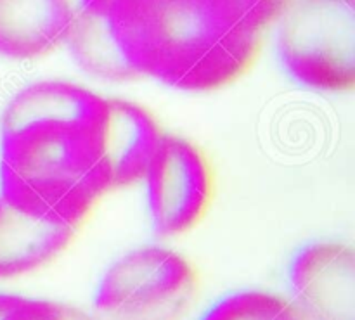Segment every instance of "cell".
<instances>
[{
	"label": "cell",
	"mask_w": 355,
	"mask_h": 320,
	"mask_svg": "<svg viewBox=\"0 0 355 320\" xmlns=\"http://www.w3.org/2000/svg\"><path fill=\"white\" fill-rule=\"evenodd\" d=\"M106 97L47 80L2 114L0 197L38 220L78 231L110 190L103 159Z\"/></svg>",
	"instance_id": "6da1fadb"
},
{
	"label": "cell",
	"mask_w": 355,
	"mask_h": 320,
	"mask_svg": "<svg viewBox=\"0 0 355 320\" xmlns=\"http://www.w3.org/2000/svg\"><path fill=\"white\" fill-rule=\"evenodd\" d=\"M106 19L141 78L187 92H211L245 76L266 35L236 0H116Z\"/></svg>",
	"instance_id": "7a4b0ae2"
},
{
	"label": "cell",
	"mask_w": 355,
	"mask_h": 320,
	"mask_svg": "<svg viewBox=\"0 0 355 320\" xmlns=\"http://www.w3.org/2000/svg\"><path fill=\"white\" fill-rule=\"evenodd\" d=\"M200 294V270L187 256L165 246H144L106 270L96 308L106 320H184Z\"/></svg>",
	"instance_id": "3957f363"
},
{
	"label": "cell",
	"mask_w": 355,
	"mask_h": 320,
	"mask_svg": "<svg viewBox=\"0 0 355 320\" xmlns=\"http://www.w3.org/2000/svg\"><path fill=\"white\" fill-rule=\"evenodd\" d=\"M277 23V47L293 78L321 92H352L355 0H293Z\"/></svg>",
	"instance_id": "277c9868"
},
{
	"label": "cell",
	"mask_w": 355,
	"mask_h": 320,
	"mask_svg": "<svg viewBox=\"0 0 355 320\" xmlns=\"http://www.w3.org/2000/svg\"><path fill=\"white\" fill-rule=\"evenodd\" d=\"M156 234L179 238L201 224L214 203L215 173L207 152L186 137L163 135L144 177Z\"/></svg>",
	"instance_id": "5b68a950"
},
{
	"label": "cell",
	"mask_w": 355,
	"mask_h": 320,
	"mask_svg": "<svg viewBox=\"0 0 355 320\" xmlns=\"http://www.w3.org/2000/svg\"><path fill=\"white\" fill-rule=\"evenodd\" d=\"M295 307L305 320H355V251L343 242L302 249L290 272Z\"/></svg>",
	"instance_id": "8992f818"
},
{
	"label": "cell",
	"mask_w": 355,
	"mask_h": 320,
	"mask_svg": "<svg viewBox=\"0 0 355 320\" xmlns=\"http://www.w3.org/2000/svg\"><path fill=\"white\" fill-rule=\"evenodd\" d=\"M162 125L148 107L134 100L106 97L103 118V159L110 190L142 182L162 142Z\"/></svg>",
	"instance_id": "52a82bcc"
},
{
	"label": "cell",
	"mask_w": 355,
	"mask_h": 320,
	"mask_svg": "<svg viewBox=\"0 0 355 320\" xmlns=\"http://www.w3.org/2000/svg\"><path fill=\"white\" fill-rule=\"evenodd\" d=\"M75 10L69 0H0V55L45 57L68 42Z\"/></svg>",
	"instance_id": "ba28073f"
},
{
	"label": "cell",
	"mask_w": 355,
	"mask_h": 320,
	"mask_svg": "<svg viewBox=\"0 0 355 320\" xmlns=\"http://www.w3.org/2000/svg\"><path fill=\"white\" fill-rule=\"evenodd\" d=\"M78 231L38 220L0 197V281L16 279L51 265Z\"/></svg>",
	"instance_id": "9c48e42d"
},
{
	"label": "cell",
	"mask_w": 355,
	"mask_h": 320,
	"mask_svg": "<svg viewBox=\"0 0 355 320\" xmlns=\"http://www.w3.org/2000/svg\"><path fill=\"white\" fill-rule=\"evenodd\" d=\"M66 44L69 45L76 64L96 78L110 82L141 78L118 48L106 16L103 14L90 12L87 9L75 14Z\"/></svg>",
	"instance_id": "30bf717a"
},
{
	"label": "cell",
	"mask_w": 355,
	"mask_h": 320,
	"mask_svg": "<svg viewBox=\"0 0 355 320\" xmlns=\"http://www.w3.org/2000/svg\"><path fill=\"white\" fill-rule=\"evenodd\" d=\"M201 320H305L293 301L267 291H241L218 301Z\"/></svg>",
	"instance_id": "8fae6325"
},
{
	"label": "cell",
	"mask_w": 355,
	"mask_h": 320,
	"mask_svg": "<svg viewBox=\"0 0 355 320\" xmlns=\"http://www.w3.org/2000/svg\"><path fill=\"white\" fill-rule=\"evenodd\" d=\"M3 320H101L89 312L68 303L21 298Z\"/></svg>",
	"instance_id": "7c38bea8"
},
{
	"label": "cell",
	"mask_w": 355,
	"mask_h": 320,
	"mask_svg": "<svg viewBox=\"0 0 355 320\" xmlns=\"http://www.w3.org/2000/svg\"><path fill=\"white\" fill-rule=\"evenodd\" d=\"M293 0H236L250 21L266 33L281 19Z\"/></svg>",
	"instance_id": "4fadbf2b"
},
{
	"label": "cell",
	"mask_w": 355,
	"mask_h": 320,
	"mask_svg": "<svg viewBox=\"0 0 355 320\" xmlns=\"http://www.w3.org/2000/svg\"><path fill=\"white\" fill-rule=\"evenodd\" d=\"M82 2H83L82 9H87L90 10V12L106 16V14L111 10V7L116 3V0H82Z\"/></svg>",
	"instance_id": "5bb4252c"
},
{
	"label": "cell",
	"mask_w": 355,
	"mask_h": 320,
	"mask_svg": "<svg viewBox=\"0 0 355 320\" xmlns=\"http://www.w3.org/2000/svg\"><path fill=\"white\" fill-rule=\"evenodd\" d=\"M23 296H17V294H7V293H0V320H3L7 317L10 310L19 303V300Z\"/></svg>",
	"instance_id": "9a60e30c"
}]
</instances>
